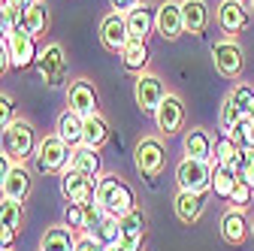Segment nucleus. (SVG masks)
Listing matches in <instances>:
<instances>
[{
  "label": "nucleus",
  "mask_w": 254,
  "mask_h": 251,
  "mask_svg": "<svg viewBox=\"0 0 254 251\" xmlns=\"http://www.w3.org/2000/svg\"><path fill=\"white\" fill-rule=\"evenodd\" d=\"M185 100L179 97V94H170L167 91V97H164V103L157 106V112H154V124H157V130H161L164 136H173V133H179L182 127H185Z\"/></svg>",
  "instance_id": "obj_11"
},
{
  "label": "nucleus",
  "mask_w": 254,
  "mask_h": 251,
  "mask_svg": "<svg viewBox=\"0 0 254 251\" xmlns=\"http://www.w3.org/2000/svg\"><path fill=\"white\" fill-rule=\"evenodd\" d=\"M236 182H239V176L230 167H215V173H212V194L221 197V200H230L233 191H236Z\"/></svg>",
  "instance_id": "obj_30"
},
{
  "label": "nucleus",
  "mask_w": 254,
  "mask_h": 251,
  "mask_svg": "<svg viewBox=\"0 0 254 251\" xmlns=\"http://www.w3.org/2000/svg\"><path fill=\"white\" fill-rule=\"evenodd\" d=\"M0 251H6V248H0Z\"/></svg>",
  "instance_id": "obj_51"
},
{
  "label": "nucleus",
  "mask_w": 254,
  "mask_h": 251,
  "mask_svg": "<svg viewBox=\"0 0 254 251\" xmlns=\"http://www.w3.org/2000/svg\"><path fill=\"white\" fill-rule=\"evenodd\" d=\"M248 9H251V12H254V0H248Z\"/></svg>",
  "instance_id": "obj_49"
},
{
  "label": "nucleus",
  "mask_w": 254,
  "mask_h": 251,
  "mask_svg": "<svg viewBox=\"0 0 254 251\" xmlns=\"http://www.w3.org/2000/svg\"><path fill=\"white\" fill-rule=\"evenodd\" d=\"M6 46H9V58H12V70L37 67L40 46H37L34 34H27V30H12V34L6 37Z\"/></svg>",
  "instance_id": "obj_10"
},
{
  "label": "nucleus",
  "mask_w": 254,
  "mask_h": 251,
  "mask_svg": "<svg viewBox=\"0 0 254 251\" xmlns=\"http://www.w3.org/2000/svg\"><path fill=\"white\" fill-rule=\"evenodd\" d=\"M218 230H221V239H224L227 245H233V248L245 245V239H248V221H245V212L230 206L224 215H221Z\"/></svg>",
  "instance_id": "obj_18"
},
{
  "label": "nucleus",
  "mask_w": 254,
  "mask_h": 251,
  "mask_svg": "<svg viewBox=\"0 0 254 251\" xmlns=\"http://www.w3.org/2000/svg\"><path fill=\"white\" fill-rule=\"evenodd\" d=\"M154 30L164 40H179L185 34V18H182V0H164L154 9Z\"/></svg>",
  "instance_id": "obj_12"
},
{
  "label": "nucleus",
  "mask_w": 254,
  "mask_h": 251,
  "mask_svg": "<svg viewBox=\"0 0 254 251\" xmlns=\"http://www.w3.org/2000/svg\"><path fill=\"white\" fill-rule=\"evenodd\" d=\"M55 133L67 142L70 148H79L82 145V136H85V118L70 112V109H64L58 115V124H55Z\"/></svg>",
  "instance_id": "obj_20"
},
{
  "label": "nucleus",
  "mask_w": 254,
  "mask_h": 251,
  "mask_svg": "<svg viewBox=\"0 0 254 251\" xmlns=\"http://www.w3.org/2000/svg\"><path fill=\"white\" fill-rule=\"evenodd\" d=\"M106 251H130V248H124V245H121V242H115V245H109V248H106Z\"/></svg>",
  "instance_id": "obj_48"
},
{
  "label": "nucleus",
  "mask_w": 254,
  "mask_h": 251,
  "mask_svg": "<svg viewBox=\"0 0 254 251\" xmlns=\"http://www.w3.org/2000/svg\"><path fill=\"white\" fill-rule=\"evenodd\" d=\"M139 3H142V0H109V6H112V12H124V15L130 12L133 6H139Z\"/></svg>",
  "instance_id": "obj_45"
},
{
  "label": "nucleus",
  "mask_w": 254,
  "mask_h": 251,
  "mask_svg": "<svg viewBox=\"0 0 254 251\" xmlns=\"http://www.w3.org/2000/svg\"><path fill=\"white\" fill-rule=\"evenodd\" d=\"M182 145H185V154H188V158H197V161H212L215 142H212V136H209L203 127H190V130H185Z\"/></svg>",
  "instance_id": "obj_23"
},
{
  "label": "nucleus",
  "mask_w": 254,
  "mask_h": 251,
  "mask_svg": "<svg viewBox=\"0 0 254 251\" xmlns=\"http://www.w3.org/2000/svg\"><path fill=\"white\" fill-rule=\"evenodd\" d=\"M21 30H27V34H34V37L49 30V6L43 0H34V3L21 12Z\"/></svg>",
  "instance_id": "obj_26"
},
{
  "label": "nucleus",
  "mask_w": 254,
  "mask_h": 251,
  "mask_svg": "<svg viewBox=\"0 0 254 251\" xmlns=\"http://www.w3.org/2000/svg\"><path fill=\"white\" fill-rule=\"evenodd\" d=\"M70 170H76V173H82L88 179H97L100 176V154H97V148H88V145L73 148V154H70Z\"/></svg>",
  "instance_id": "obj_25"
},
{
  "label": "nucleus",
  "mask_w": 254,
  "mask_h": 251,
  "mask_svg": "<svg viewBox=\"0 0 254 251\" xmlns=\"http://www.w3.org/2000/svg\"><path fill=\"white\" fill-rule=\"evenodd\" d=\"M9 70H12V58H9V46L3 40V43H0V79H3Z\"/></svg>",
  "instance_id": "obj_43"
},
{
  "label": "nucleus",
  "mask_w": 254,
  "mask_h": 251,
  "mask_svg": "<svg viewBox=\"0 0 254 251\" xmlns=\"http://www.w3.org/2000/svg\"><path fill=\"white\" fill-rule=\"evenodd\" d=\"M97 106H100V94L91 79H76L67 85V109L70 112L91 118V115H97Z\"/></svg>",
  "instance_id": "obj_7"
},
{
  "label": "nucleus",
  "mask_w": 254,
  "mask_h": 251,
  "mask_svg": "<svg viewBox=\"0 0 254 251\" xmlns=\"http://www.w3.org/2000/svg\"><path fill=\"white\" fill-rule=\"evenodd\" d=\"M127 30H130V40H145L148 43L151 30H154V9L148 3L133 6L127 12Z\"/></svg>",
  "instance_id": "obj_22"
},
{
  "label": "nucleus",
  "mask_w": 254,
  "mask_h": 251,
  "mask_svg": "<svg viewBox=\"0 0 254 251\" xmlns=\"http://www.w3.org/2000/svg\"><path fill=\"white\" fill-rule=\"evenodd\" d=\"M15 118H18V112H15V100L9 97L6 91H0V133H3Z\"/></svg>",
  "instance_id": "obj_39"
},
{
  "label": "nucleus",
  "mask_w": 254,
  "mask_h": 251,
  "mask_svg": "<svg viewBox=\"0 0 254 251\" xmlns=\"http://www.w3.org/2000/svg\"><path fill=\"white\" fill-rule=\"evenodd\" d=\"M100 43L112 55H121V49L130 43V30H127V15L124 12L103 15V21H100Z\"/></svg>",
  "instance_id": "obj_13"
},
{
  "label": "nucleus",
  "mask_w": 254,
  "mask_h": 251,
  "mask_svg": "<svg viewBox=\"0 0 254 251\" xmlns=\"http://www.w3.org/2000/svg\"><path fill=\"white\" fill-rule=\"evenodd\" d=\"M121 70L124 73H133V76H139V73H145V67H148V43L145 40H130L124 49H121Z\"/></svg>",
  "instance_id": "obj_21"
},
{
  "label": "nucleus",
  "mask_w": 254,
  "mask_h": 251,
  "mask_svg": "<svg viewBox=\"0 0 254 251\" xmlns=\"http://www.w3.org/2000/svg\"><path fill=\"white\" fill-rule=\"evenodd\" d=\"M9 37V15H6V3L0 0V43Z\"/></svg>",
  "instance_id": "obj_46"
},
{
  "label": "nucleus",
  "mask_w": 254,
  "mask_h": 251,
  "mask_svg": "<svg viewBox=\"0 0 254 251\" xmlns=\"http://www.w3.org/2000/svg\"><path fill=\"white\" fill-rule=\"evenodd\" d=\"M236 154H239V145L233 142V136L230 133H221L218 139H215V151H212V167H233V161H236Z\"/></svg>",
  "instance_id": "obj_29"
},
{
  "label": "nucleus",
  "mask_w": 254,
  "mask_h": 251,
  "mask_svg": "<svg viewBox=\"0 0 254 251\" xmlns=\"http://www.w3.org/2000/svg\"><path fill=\"white\" fill-rule=\"evenodd\" d=\"M30 188H34V173H30L24 164H15L9 179L3 182V188H0V197H6L12 203H24L30 197Z\"/></svg>",
  "instance_id": "obj_17"
},
{
  "label": "nucleus",
  "mask_w": 254,
  "mask_h": 251,
  "mask_svg": "<svg viewBox=\"0 0 254 251\" xmlns=\"http://www.w3.org/2000/svg\"><path fill=\"white\" fill-rule=\"evenodd\" d=\"M133 97H136V106L142 109V112H157V106L164 103V97H167V88H164V82H161V76H154V73H139L136 76V82H133Z\"/></svg>",
  "instance_id": "obj_9"
},
{
  "label": "nucleus",
  "mask_w": 254,
  "mask_h": 251,
  "mask_svg": "<svg viewBox=\"0 0 254 251\" xmlns=\"http://www.w3.org/2000/svg\"><path fill=\"white\" fill-rule=\"evenodd\" d=\"M91 236L97 239L100 245H106V248H109V245H115V242H118V218L106 215V218H103V224H100L97 230H94Z\"/></svg>",
  "instance_id": "obj_34"
},
{
  "label": "nucleus",
  "mask_w": 254,
  "mask_h": 251,
  "mask_svg": "<svg viewBox=\"0 0 254 251\" xmlns=\"http://www.w3.org/2000/svg\"><path fill=\"white\" fill-rule=\"evenodd\" d=\"M12 158H9V154L6 151H0V188H3V182L9 179V173H12Z\"/></svg>",
  "instance_id": "obj_44"
},
{
  "label": "nucleus",
  "mask_w": 254,
  "mask_h": 251,
  "mask_svg": "<svg viewBox=\"0 0 254 251\" xmlns=\"http://www.w3.org/2000/svg\"><path fill=\"white\" fill-rule=\"evenodd\" d=\"M37 145H40L37 127L27 118H15L9 127L0 133V151H6L12 158V164H27L37 154Z\"/></svg>",
  "instance_id": "obj_1"
},
{
  "label": "nucleus",
  "mask_w": 254,
  "mask_h": 251,
  "mask_svg": "<svg viewBox=\"0 0 254 251\" xmlns=\"http://www.w3.org/2000/svg\"><path fill=\"white\" fill-rule=\"evenodd\" d=\"M230 100H233V106L239 109V115H248L251 106H254V88H251V85H236V88L230 91Z\"/></svg>",
  "instance_id": "obj_36"
},
{
  "label": "nucleus",
  "mask_w": 254,
  "mask_h": 251,
  "mask_svg": "<svg viewBox=\"0 0 254 251\" xmlns=\"http://www.w3.org/2000/svg\"><path fill=\"white\" fill-rule=\"evenodd\" d=\"M251 230H254V224H251Z\"/></svg>",
  "instance_id": "obj_52"
},
{
  "label": "nucleus",
  "mask_w": 254,
  "mask_h": 251,
  "mask_svg": "<svg viewBox=\"0 0 254 251\" xmlns=\"http://www.w3.org/2000/svg\"><path fill=\"white\" fill-rule=\"evenodd\" d=\"M21 218H24L21 203H12V200H6V197H0V227L18 230V227H21Z\"/></svg>",
  "instance_id": "obj_33"
},
{
  "label": "nucleus",
  "mask_w": 254,
  "mask_h": 251,
  "mask_svg": "<svg viewBox=\"0 0 254 251\" xmlns=\"http://www.w3.org/2000/svg\"><path fill=\"white\" fill-rule=\"evenodd\" d=\"M145 233H148V215L136 206L133 212H127L124 218H118V242L130 251H142L145 245Z\"/></svg>",
  "instance_id": "obj_8"
},
{
  "label": "nucleus",
  "mask_w": 254,
  "mask_h": 251,
  "mask_svg": "<svg viewBox=\"0 0 254 251\" xmlns=\"http://www.w3.org/2000/svg\"><path fill=\"white\" fill-rule=\"evenodd\" d=\"M173 209H176V218L185 224V227H194L200 218H203V212H206V194H194V191H179L176 194V203H173Z\"/></svg>",
  "instance_id": "obj_16"
},
{
  "label": "nucleus",
  "mask_w": 254,
  "mask_h": 251,
  "mask_svg": "<svg viewBox=\"0 0 254 251\" xmlns=\"http://www.w3.org/2000/svg\"><path fill=\"white\" fill-rule=\"evenodd\" d=\"M64 224L73 233H85V206L82 203H67V209H64Z\"/></svg>",
  "instance_id": "obj_37"
},
{
  "label": "nucleus",
  "mask_w": 254,
  "mask_h": 251,
  "mask_svg": "<svg viewBox=\"0 0 254 251\" xmlns=\"http://www.w3.org/2000/svg\"><path fill=\"white\" fill-rule=\"evenodd\" d=\"M212 173L215 167L209 161H197V158H185L176 167V185L179 191H194V194H206L212 191Z\"/></svg>",
  "instance_id": "obj_4"
},
{
  "label": "nucleus",
  "mask_w": 254,
  "mask_h": 251,
  "mask_svg": "<svg viewBox=\"0 0 254 251\" xmlns=\"http://www.w3.org/2000/svg\"><path fill=\"white\" fill-rule=\"evenodd\" d=\"M248 115H251V118H254V106H251V112H248Z\"/></svg>",
  "instance_id": "obj_50"
},
{
  "label": "nucleus",
  "mask_w": 254,
  "mask_h": 251,
  "mask_svg": "<svg viewBox=\"0 0 254 251\" xmlns=\"http://www.w3.org/2000/svg\"><path fill=\"white\" fill-rule=\"evenodd\" d=\"M133 209H136V194H133V188L127 185V182H121V185L115 188V194H112L106 212H109L112 218H124L127 212H133Z\"/></svg>",
  "instance_id": "obj_28"
},
{
  "label": "nucleus",
  "mask_w": 254,
  "mask_h": 251,
  "mask_svg": "<svg viewBox=\"0 0 254 251\" xmlns=\"http://www.w3.org/2000/svg\"><path fill=\"white\" fill-rule=\"evenodd\" d=\"M76 236L67 224H55L43 233L40 239V251H76Z\"/></svg>",
  "instance_id": "obj_24"
},
{
  "label": "nucleus",
  "mask_w": 254,
  "mask_h": 251,
  "mask_svg": "<svg viewBox=\"0 0 254 251\" xmlns=\"http://www.w3.org/2000/svg\"><path fill=\"white\" fill-rule=\"evenodd\" d=\"M70 154H73V148L64 142L58 133L43 136L40 145H37V154H34L37 173H43V176H61L64 170L70 167Z\"/></svg>",
  "instance_id": "obj_2"
},
{
  "label": "nucleus",
  "mask_w": 254,
  "mask_h": 251,
  "mask_svg": "<svg viewBox=\"0 0 254 251\" xmlns=\"http://www.w3.org/2000/svg\"><path fill=\"white\" fill-rule=\"evenodd\" d=\"M212 61H215V70L224 79H236L245 67V52L233 37H227V40H218L212 46Z\"/></svg>",
  "instance_id": "obj_6"
},
{
  "label": "nucleus",
  "mask_w": 254,
  "mask_h": 251,
  "mask_svg": "<svg viewBox=\"0 0 254 251\" xmlns=\"http://www.w3.org/2000/svg\"><path fill=\"white\" fill-rule=\"evenodd\" d=\"M85 206V233H94V230H97L100 224H103V218L109 215L97 200H88V203H82Z\"/></svg>",
  "instance_id": "obj_35"
},
{
  "label": "nucleus",
  "mask_w": 254,
  "mask_h": 251,
  "mask_svg": "<svg viewBox=\"0 0 254 251\" xmlns=\"http://www.w3.org/2000/svg\"><path fill=\"white\" fill-rule=\"evenodd\" d=\"M109 142V121L97 112V115H91V118H85V136H82V145H88V148H103Z\"/></svg>",
  "instance_id": "obj_27"
},
{
  "label": "nucleus",
  "mask_w": 254,
  "mask_h": 251,
  "mask_svg": "<svg viewBox=\"0 0 254 251\" xmlns=\"http://www.w3.org/2000/svg\"><path fill=\"white\" fill-rule=\"evenodd\" d=\"M61 194L67 203H88V200H94V179L67 167L61 173Z\"/></svg>",
  "instance_id": "obj_15"
},
{
  "label": "nucleus",
  "mask_w": 254,
  "mask_h": 251,
  "mask_svg": "<svg viewBox=\"0 0 254 251\" xmlns=\"http://www.w3.org/2000/svg\"><path fill=\"white\" fill-rule=\"evenodd\" d=\"M248 12H251V9L242 3V0H221L215 18H218V27L224 30L227 37H233V34H239V30L248 27V18H251Z\"/></svg>",
  "instance_id": "obj_14"
},
{
  "label": "nucleus",
  "mask_w": 254,
  "mask_h": 251,
  "mask_svg": "<svg viewBox=\"0 0 254 251\" xmlns=\"http://www.w3.org/2000/svg\"><path fill=\"white\" fill-rule=\"evenodd\" d=\"M251 200H254V188L239 179V182H236V191H233V197H230L227 203H233V209H242V212H245V209L251 206Z\"/></svg>",
  "instance_id": "obj_40"
},
{
  "label": "nucleus",
  "mask_w": 254,
  "mask_h": 251,
  "mask_svg": "<svg viewBox=\"0 0 254 251\" xmlns=\"http://www.w3.org/2000/svg\"><path fill=\"white\" fill-rule=\"evenodd\" d=\"M3 3H6V6H12V9H18V12H24L30 3H34V0H3Z\"/></svg>",
  "instance_id": "obj_47"
},
{
  "label": "nucleus",
  "mask_w": 254,
  "mask_h": 251,
  "mask_svg": "<svg viewBox=\"0 0 254 251\" xmlns=\"http://www.w3.org/2000/svg\"><path fill=\"white\" fill-rule=\"evenodd\" d=\"M118 185H121V179H118L115 173H100L97 179H94V200H97V203H100V206L106 209Z\"/></svg>",
  "instance_id": "obj_31"
},
{
  "label": "nucleus",
  "mask_w": 254,
  "mask_h": 251,
  "mask_svg": "<svg viewBox=\"0 0 254 251\" xmlns=\"http://www.w3.org/2000/svg\"><path fill=\"white\" fill-rule=\"evenodd\" d=\"M242 115H239V109L233 106V100L227 97L224 103H221V112H218V124H221V130L224 133H230L233 127H236V121H239Z\"/></svg>",
  "instance_id": "obj_38"
},
{
  "label": "nucleus",
  "mask_w": 254,
  "mask_h": 251,
  "mask_svg": "<svg viewBox=\"0 0 254 251\" xmlns=\"http://www.w3.org/2000/svg\"><path fill=\"white\" fill-rule=\"evenodd\" d=\"M15 242H18V230H12V227H0V248L12 251Z\"/></svg>",
  "instance_id": "obj_42"
},
{
  "label": "nucleus",
  "mask_w": 254,
  "mask_h": 251,
  "mask_svg": "<svg viewBox=\"0 0 254 251\" xmlns=\"http://www.w3.org/2000/svg\"><path fill=\"white\" fill-rule=\"evenodd\" d=\"M230 136H233V142H236L239 148L254 151V118H251V115H242V118L236 121V127L230 130Z\"/></svg>",
  "instance_id": "obj_32"
},
{
  "label": "nucleus",
  "mask_w": 254,
  "mask_h": 251,
  "mask_svg": "<svg viewBox=\"0 0 254 251\" xmlns=\"http://www.w3.org/2000/svg\"><path fill=\"white\" fill-rule=\"evenodd\" d=\"M76 251H106V245H100L91 233H79L76 236Z\"/></svg>",
  "instance_id": "obj_41"
},
{
  "label": "nucleus",
  "mask_w": 254,
  "mask_h": 251,
  "mask_svg": "<svg viewBox=\"0 0 254 251\" xmlns=\"http://www.w3.org/2000/svg\"><path fill=\"white\" fill-rule=\"evenodd\" d=\"M182 18H185V34H203L212 21L206 0H182Z\"/></svg>",
  "instance_id": "obj_19"
},
{
  "label": "nucleus",
  "mask_w": 254,
  "mask_h": 251,
  "mask_svg": "<svg viewBox=\"0 0 254 251\" xmlns=\"http://www.w3.org/2000/svg\"><path fill=\"white\" fill-rule=\"evenodd\" d=\"M133 164L145 179H157L167 167V148L157 136H142L133 148Z\"/></svg>",
  "instance_id": "obj_5"
},
{
  "label": "nucleus",
  "mask_w": 254,
  "mask_h": 251,
  "mask_svg": "<svg viewBox=\"0 0 254 251\" xmlns=\"http://www.w3.org/2000/svg\"><path fill=\"white\" fill-rule=\"evenodd\" d=\"M37 70H40V79H43L49 88H55V91L67 85L70 64H67V55H64V46H61V43H49L46 49H40Z\"/></svg>",
  "instance_id": "obj_3"
}]
</instances>
